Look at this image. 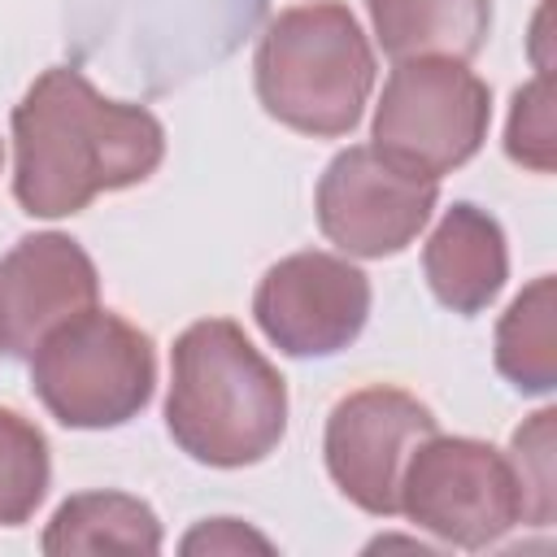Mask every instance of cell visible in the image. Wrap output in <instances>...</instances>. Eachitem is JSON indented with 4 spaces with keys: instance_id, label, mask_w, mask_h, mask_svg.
Returning a JSON list of instances; mask_svg holds the SVG:
<instances>
[{
    "instance_id": "1",
    "label": "cell",
    "mask_w": 557,
    "mask_h": 557,
    "mask_svg": "<svg viewBox=\"0 0 557 557\" xmlns=\"http://www.w3.org/2000/svg\"><path fill=\"white\" fill-rule=\"evenodd\" d=\"M161 157L165 126L74 65L44 70L13 104V196L30 218L83 213L100 191L152 178Z\"/></svg>"
},
{
    "instance_id": "2",
    "label": "cell",
    "mask_w": 557,
    "mask_h": 557,
    "mask_svg": "<svg viewBox=\"0 0 557 557\" xmlns=\"http://www.w3.org/2000/svg\"><path fill=\"white\" fill-rule=\"evenodd\" d=\"M165 431L200 466H257L287 435V383L231 318H200L170 348Z\"/></svg>"
},
{
    "instance_id": "3",
    "label": "cell",
    "mask_w": 557,
    "mask_h": 557,
    "mask_svg": "<svg viewBox=\"0 0 557 557\" xmlns=\"http://www.w3.org/2000/svg\"><path fill=\"white\" fill-rule=\"evenodd\" d=\"M374 48L339 0L283 9L252 57L261 109L287 131L335 139L348 135L374 91Z\"/></svg>"
},
{
    "instance_id": "4",
    "label": "cell",
    "mask_w": 557,
    "mask_h": 557,
    "mask_svg": "<svg viewBox=\"0 0 557 557\" xmlns=\"http://www.w3.org/2000/svg\"><path fill=\"white\" fill-rule=\"evenodd\" d=\"M39 405L70 431H109L144 413L157 387L152 339L113 309H83L30 352Z\"/></svg>"
},
{
    "instance_id": "5",
    "label": "cell",
    "mask_w": 557,
    "mask_h": 557,
    "mask_svg": "<svg viewBox=\"0 0 557 557\" xmlns=\"http://www.w3.org/2000/svg\"><path fill=\"white\" fill-rule=\"evenodd\" d=\"M487 122L492 91L466 61L405 57L383 83L370 135L387 161L422 178H444L483 148Z\"/></svg>"
},
{
    "instance_id": "6",
    "label": "cell",
    "mask_w": 557,
    "mask_h": 557,
    "mask_svg": "<svg viewBox=\"0 0 557 557\" xmlns=\"http://www.w3.org/2000/svg\"><path fill=\"white\" fill-rule=\"evenodd\" d=\"M400 513L453 548H487L527 522L509 453L470 435H431L400 474Z\"/></svg>"
},
{
    "instance_id": "7",
    "label": "cell",
    "mask_w": 557,
    "mask_h": 557,
    "mask_svg": "<svg viewBox=\"0 0 557 557\" xmlns=\"http://www.w3.org/2000/svg\"><path fill=\"white\" fill-rule=\"evenodd\" d=\"M440 205V178H422L387 161L374 144L335 152L318 178L313 213L322 235L366 261L405 252Z\"/></svg>"
},
{
    "instance_id": "8",
    "label": "cell",
    "mask_w": 557,
    "mask_h": 557,
    "mask_svg": "<svg viewBox=\"0 0 557 557\" xmlns=\"http://www.w3.org/2000/svg\"><path fill=\"white\" fill-rule=\"evenodd\" d=\"M440 431L435 413L405 387H361L326 413L322 457L331 483L366 513H400V474L422 440Z\"/></svg>"
},
{
    "instance_id": "9",
    "label": "cell",
    "mask_w": 557,
    "mask_h": 557,
    "mask_svg": "<svg viewBox=\"0 0 557 557\" xmlns=\"http://www.w3.org/2000/svg\"><path fill=\"white\" fill-rule=\"evenodd\" d=\"M252 318L287 357H335L366 331L370 278L348 257L292 252L261 274Z\"/></svg>"
},
{
    "instance_id": "10",
    "label": "cell",
    "mask_w": 557,
    "mask_h": 557,
    "mask_svg": "<svg viewBox=\"0 0 557 557\" xmlns=\"http://www.w3.org/2000/svg\"><path fill=\"white\" fill-rule=\"evenodd\" d=\"M100 274L87 248L61 231L17 239L0 257V352L30 361L39 339L91 309Z\"/></svg>"
},
{
    "instance_id": "11",
    "label": "cell",
    "mask_w": 557,
    "mask_h": 557,
    "mask_svg": "<svg viewBox=\"0 0 557 557\" xmlns=\"http://www.w3.org/2000/svg\"><path fill=\"white\" fill-rule=\"evenodd\" d=\"M422 274L444 309L461 318L483 313L509 278V248L500 222L487 209L457 200L453 209H444L422 248Z\"/></svg>"
},
{
    "instance_id": "12",
    "label": "cell",
    "mask_w": 557,
    "mask_h": 557,
    "mask_svg": "<svg viewBox=\"0 0 557 557\" xmlns=\"http://www.w3.org/2000/svg\"><path fill=\"white\" fill-rule=\"evenodd\" d=\"M379 48L392 61L405 57H453L470 61L483 52L492 30V0H366Z\"/></svg>"
},
{
    "instance_id": "13",
    "label": "cell",
    "mask_w": 557,
    "mask_h": 557,
    "mask_svg": "<svg viewBox=\"0 0 557 557\" xmlns=\"http://www.w3.org/2000/svg\"><path fill=\"white\" fill-rule=\"evenodd\" d=\"M165 535L148 500L131 492H78L57 505L39 548L48 557L70 553H161Z\"/></svg>"
},
{
    "instance_id": "14",
    "label": "cell",
    "mask_w": 557,
    "mask_h": 557,
    "mask_svg": "<svg viewBox=\"0 0 557 557\" xmlns=\"http://www.w3.org/2000/svg\"><path fill=\"white\" fill-rule=\"evenodd\" d=\"M553 318H557V278H531L496 322V370L522 396H548L557 387V348H553Z\"/></svg>"
},
{
    "instance_id": "15",
    "label": "cell",
    "mask_w": 557,
    "mask_h": 557,
    "mask_svg": "<svg viewBox=\"0 0 557 557\" xmlns=\"http://www.w3.org/2000/svg\"><path fill=\"white\" fill-rule=\"evenodd\" d=\"M52 457L44 431L0 405V527H22L48 496Z\"/></svg>"
},
{
    "instance_id": "16",
    "label": "cell",
    "mask_w": 557,
    "mask_h": 557,
    "mask_svg": "<svg viewBox=\"0 0 557 557\" xmlns=\"http://www.w3.org/2000/svg\"><path fill=\"white\" fill-rule=\"evenodd\" d=\"M553 409L531 413L513 440H509V461L522 487V505H527V522L531 527H548L557 513V474H553Z\"/></svg>"
},
{
    "instance_id": "17",
    "label": "cell",
    "mask_w": 557,
    "mask_h": 557,
    "mask_svg": "<svg viewBox=\"0 0 557 557\" xmlns=\"http://www.w3.org/2000/svg\"><path fill=\"white\" fill-rule=\"evenodd\" d=\"M505 152L535 174H553V78L548 74L513 91Z\"/></svg>"
},
{
    "instance_id": "18",
    "label": "cell",
    "mask_w": 557,
    "mask_h": 557,
    "mask_svg": "<svg viewBox=\"0 0 557 557\" xmlns=\"http://www.w3.org/2000/svg\"><path fill=\"white\" fill-rule=\"evenodd\" d=\"M178 548H183V553H244V548L274 553V544H270L261 531L244 527L239 518H209V522H200L196 531H187Z\"/></svg>"
},
{
    "instance_id": "19",
    "label": "cell",
    "mask_w": 557,
    "mask_h": 557,
    "mask_svg": "<svg viewBox=\"0 0 557 557\" xmlns=\"http://www.w3.org/2000/svg\"><path fill=\"white\" fill-rule=\"evenodd\" d=\"M0 161H4V148H0Z\"/></svg>"
}]
</instances>
